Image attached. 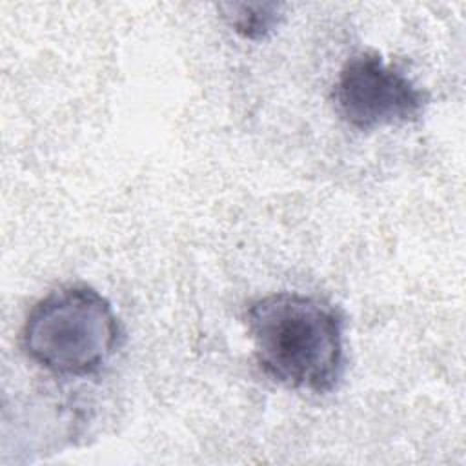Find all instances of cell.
<instances>
[{"label": "cell", "instance_id": "obj_1", "mask_svg": "<svg viewBox=\"0 0 466 466\" xmlns=\"http://www.w3.org/2000/svg\"><path fill=\"white\" fill-rule=\"evenodd\" d=\"M260 370L275 382L311 393L331 391L344 371V319L324 299L269 293L246 311Z\"/></svg>", "mask_w": 466, "mask_h": 466}, {"label": "cell", "instance_id": "obj_3", "mask_svg": "<svg viewBox=\"0 0 466 466\" xmlns=\"http://www.w3.org/2000/svg\"><path fill=\"white\" fill-rule=\"evenodd\" d=\"M333 104L346 124L373 131L417 120L428 106V93L379 53L366 51L353 55L340 67Z\"/></svg>", "mask_w": 466, "mask_h": 466}, {"label": "cell", "instance_id": "obj_2", "mask_svg": "<svg viewBox=\"0 0 466 466\" xmlns=\"http://www.w3.org/2000/svg\"><path fill=\"white\" fill-rule=\"evenodd\" d=\"M122 328L111 302L87 284H66L38 299L22 326V348L58 377L98 373L120 348Z\"/></svg>", "mask_w": 466, "mask_h": 466}, {"label": "cell", "instance_id": "obj_4", "mask_svg": "<svg viewBox=\"0 0 466 466\" xmlns=\"http://www.w3.org/2000/svg\"><path fill=\"white\" fill-rule=\"evenodd\" d=\"M220 9L228 24L249 40L268 36L282 18L280 5L277 4H224Z\"/></svg>", "mask_w": 466, "mask_h": 466}]
</instances>
